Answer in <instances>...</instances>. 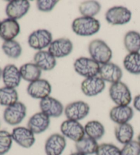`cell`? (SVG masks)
<instances>
[{
  "label": "cell",
  "mask_w": 140,
  "mask_h": 155,
  "mask_svg": "<svg viewBox=\"0 0 140 155\" xmlns=\"http://www.w3.org/2000/svg\"><path fill=\"white\" fill-rule=\"evenodd\" d=\"M72 29L79 36H91L97 34L101 28L99 21L95 17H80L72 21Z\"/></svg>",
  "instance_id": "obj_1"
},
{
  "label": "cell",
  "mask_w": 140,
  "mask_h": 155,
  "mask_svg": "<svg viewBox=\"0 0 140 155\" xmlns=\"http://www.w3.org/2000/svg\"><path fill=\"white\" fill-rule=\"evenodd\" d=\"M88 51L91 58L100 65L110 62L113 55L111 48L101 39H95L91 41L88 46Z\"/></svg>",
  "instance_id": "obj_2"
},
{
  "label": "cell",
  "mask_w": 140,
  "mask_h": 155,
  "mask_svg": "<svg viewBox=\"0 0 140 155\" xmlns=\"http://www.w3.org/2000/svg\"><path fill=\"white\" fill-rule=\"evenodd\" d=\"M109 94L113 102L118 106H128L132 101L131 90L122 81L112 84L109 90Z\"/></svg>",
  "instance_id": "obj_3"
},
{
  "label": "cell",
  "mask_w": 140,
  "mask_h": 155,
  "mask_svg": "<svg viewBox=\"0 0 140 155\" xmlns=\"http://www.w3.org/2000/svg\"><path fill=\"white\" fill-rule=\"evenodd\" d=\"M73 66L77 74L86 79L98 76L101 65L91 58L81 57L75 61Z\"/></svg>",
  "instance_id": "obj_4"
},
{
  "label": "cell",
  "mask_w": 140,
  "mask_h": 155,
  "mask_svg": "<svg viewBox=\"0 0 140 155\" xmlns=\"http://www.w3.org/2000/svg\"><path fill=\"white\" fill-rule=\"evenodd\" d=\"M27 115V107L22 102L18 101L4 109L3 117L6 123L10 126L21 124Z\"/></svg>",
  "instance_id": "obj_5"
},
{
  "label": "cell",
  "mask_w": 140,
  "mask_h": 155,
  "mask_svg": "<svg viewBox=\"0 0 140 155\" xmlns=\"http://www.w3.org/2000/svg\"><path fill=\"white\" fill-rule=\"evenodd\" d=\"M52 41V34L45 29H39L34 31L29 36L28 40L29 46L38 51L49 47Z\"/></svg>",
  "instance_id": "obj_6"
},
{
  "label": "cell",
  "mask_w": 140,
  "mask_h": 155,
  "mask_svg": "<svg viewBox=\"0 0 140 155\" xmlns=\"http://www.w3.org/2000/svg\"><path fill=\"white\" fill-rule=\"evenodd\" d=\"M132 13L127 8L114 6L105 13V20L112 25H123L131 20Z\"/></svg>",
  "instance_id": "obj_7"
},
{
  "label": "cell",
  "mask_w": 140,
  "mask_h": 155,
  "mask_svg": "<svg viewBox=\"0 0 140 155\" xmlns=\"http://www.w3.org/2000/svg\"><path fill=\"white\" fill-rule=\"evenodd\" d=\"M90 111V105L82 101L68 104L64 108V114L67 120L79 122L88 116Z\"/></svg>",
  "instance_id": "obj_8"
},
{
  "label": "cell",
  "mask_w": 140,
  "mask_h": 155,
  "mask_svg": "<svg viewBox=\"0 0 140 155\" xmlns=\"http://www.w3.org/2000/svg\"><path fill=\"white\" fill-rule=\"evenodd\" d=\"M60 131L62 135L72 141H77L85 137L84 127L79 122L66 120L61 124Z\"/></svg>",
  "instance_id": "obj_9"
},
{
  "label": "cell",
  "mask_w": 140,
  "mask_h": 155,
  "mask_svg": "<svg viewBox=\"0 0 140 155\" xmlns=\"http://www.w3.org/2000/svg\"><path fill=\"white\" fill-rule=\"evenodd\" d=\"M52 90V85L47 80L40 79L29 83L27 87V92L32 98L42 100L50 97Z\"/></svg>",
  "instance_id": "obj_10"
},
{
  "label": "cell",
  "mask_w": 140,
  "mask_h": 155,
  "mask_svg": "<svg viewBox=\"0 0 140 155\" xmlns=\"http://www.w3.org/2000/svg\"><path fill=\"white\" fill-rule=\"evenodd\" d=\"M11 135L13 141L24 148H30L36 141L35 134L28 127H15L13 129Z\"/></svg>",
  "instance_id": "obj_11"
},
{
  "label": "cell",
  "mask_w": 140,
  "mask_h": 155,
  "mask_svg": "<svg viewBox=\"0 0 140 155\" xmlns=\"http://www.w3.org/2000/svg\"><path fill=\"white\" fill-rule=\"evenodd\" d=\"M39 106L41 112L49 117L57 118L64 113V107L62 103L52 97H48L40 100Z\"/></svg>",
  "instance_id": "obj_12"
},
{
  "label": "cell",
  "mask_w": 140,
  "mask_h": 155,
  "mask_svg": "<svg viewBox=\"0 0 140 155\" xmlns=\"http://www.w3.org/2000/svg\"><path fill=\"white\" fill-rule=\"evenodd\" d=\"M105 88V82L99 76L86 78L81 84V89L85 96L96 97L101 94Z\"/></svg>",
  "instance_id": "obj_13"
},
{
  "label": "cell",
  "mask_w": 140,
  "mask_h": 155,
  "mask_svg": "<svg viewBox=\"0 0 140 155\" xmlns=\"http://www.w3.org/2000/svg\"><path fill=\"white\" fill-rule=\"evenodd\" d=\"M66 147V137L60 133H54L47 138L45 144L47 155H61Z\"/></svg>",
  "instance_id": "obj_14"
},
{
  "label": "cell",
  "mask_w": 140,
  "mask_h": 155,
  "mask_svg": "<svg viewBox=\"0 0 140 155\" xmlns=\"http://www.w3.org/2000/svg\"><path fill=\"white\" fill-rule=\"evenodd\" d=\"M123 73L119 66L114 63L109 62L100 66L98 76L105 82L111 83L112 84L121 81Z\"/></svg>",
  "instance_id": "obj_15"
},
{
  "label": "cell",
  "mask_w": 140,
  "mask_h": 155,
  "mask_svg": "<svg viewBox=\"0 0 140 155\" xmlns=\"http://www.w3.org/2000/svg\"><path fill=\"white\" fill-rule=\"evenodd\" d=\"M48 48L49 52L55 58H62L72 53L73 50V44L68 38H61L53 41Z\"/></svg>",
  "instance_id": "obj_16"
},
{
  "label": "cell",
  "mask_w": 140,
  "mask_h": 155,
  "mask_svg": "<svg viewBox=\"0 0 140 155\" xmlns=\"http://www.w3.org/2000/svg\"><path fill=\"white\" fill-rule=\"evenodd\" d=\"M29 8L30 3L27 0L10 1L6 7V14L8 18L18 20L27 15Z\"/></svg>",
  "instance_id": "obj_17"
},
{
  "label": "cell",
  "mask_w": 140,
  "mask_h": 155,
  "mask_svg": "<svg viewBox=\"0 0 140 155\" xmlns=\"http://www.w3.org/2000/svg\"><path fill=\"white\" fill-rule=\"evenodd\" d=\"M50 117L42 112L34 114L28 122V128L35 135L41 134L46 131L50 126Z\"/></svg>",
  "instance_id": "obj_18"
},
{
  "label": "cell",
  "mask_w": 140,
  "mask_h": 155,
  "mask_svg": "<svg viewBox=\"0 0 140 155\" xmlns=\"http://www.w3.org/2000/svg\"><path fill=\"white\" fill-rule=\"evenodd\" d=\"M20 25L17 20L5 18L0 23V38L4 41H12L20 33Z\"/></svg>",
  "instance_id": "obj_19"
},
{
  "label": "cell",
  "mask_w": 140,
  "mask_h": 155,
  "mask_svg": "<svg viewBox=\"0 0 140 155\" xmlns=\"http://www.w3.org/2000/svg\"><path fill=\"white\" fill-rule=\"evenodd\" d=\"M21 79L19 68L14 64H8L3 69L2 80L5 86L10 88L17 87L19 85Z\"/></svg>",
  "instance_id": "obj_20"
},
{
  "label": "cell",
  "mask_w": 140,
  "mask_h": 155,
  "mask_svg": "<svg viewBox=\"0 0 140 155\" xmlns=\"http://www.w3.org/2000/svg\"><path fill=\"white\" fill-rule=\"evenodd\" d=\"M134 116L133 109L130 106H115L109 111V117L117 124L128 123Z\"/></svg>",
  "instance_id": "obj_21"
},
{
  "label": "cell",
  "mask_w": 140,
  "mask_h": 155,
  "mask_svg": "<svg viewBox=\"0 0 140 155\" xmlns=\"http://www.w3.org/2000/svg\"><path fill=\"white\" fill-rule=\"evenodd\" d=\"M34 64L37 65L42 71H49L54 69L56 64V58L49 51H39L35 53L34 56Z\"/></svg>",
  "instance_id": "obj_22"
},
{
  "label": "cell",
  "mask_w": 140,
  "mask_h": 155,
  "mask_svg": "<svg viewBox=\"0 0 140 155\" xmlns=\"http://www.w3.org/2000/svg\"><path fill=\"white\" fill-rule=\"evenodd\" d=\"M114 134L118 142L125 145L133 140L134 129L129 123L118 124L115 128Z\"/></svg>",
  "instance_id": "obj_23"
},
{
  "label": "cell",
  "mask_w": 140,
  "mask_h": 155,
  "mask_svg": "<svg viewBox=\"0 0 140 155\" xmlns=\"http://www.w3.org/2000/svg\"><path fill=\"white\" fill-rule=\"evenodd\" d=\"M22 79L26 81L32 83L40 79L42 70L34 63H26L19 68Z\"/></svg>",
  "instance_id": "obj_24"
},
{
  "label": "cell",
  "mask_w": 140,
  "mask_h": 155,
  "mask_svg": "<svg viewBox=\"0 0 140 155\" xmlns=\"http://www.w3.org/2000/svg\"><path fill=\"white\" fill-rule=\"evenodd\" d=\"M98 147L97 141L85 136L82 140L75 142V148L78 152L85 154L92 155L96 154Z\"/></svg>",
  "instance_id": "obj_25"
},
{
  "label": "cell",
  "mask_w": 140,
  "mask_h": 155,
  "mask_svg": "<svg viewBox=\"0 0 140 155\" xmlns=\"http://www.w3.org/2000/svg\"><path fill=\"white\" fill-rule=\"evenodd\" d=\"M85 133L88 137L98 141L103 137L105 129L103 124L98 120H91L86 123L84 127Z\"/></svg>",
  "instance_id": "obj_26"
},
{
  "label": "cell",
  "mask_w": 140,
  "mask_h": 155,
  "mask_svg": "<svg viewBox=\"0 0 140 155\" xmlns=\"http://www.w3.org/2000/svg\"><path fill=\"white\" fill-rule=\"evenodd\" d=\"M125 70L132 74H140V53H128L123 60Z\"/></svg>",
  "instance_id": "obj_27"
},
{
  "label": "cell",
  "mask_w": 140,
  "mask_h": 155,
  "mask_svg": "<svg viewBox=\"0 0 140 155\" xmlns=\"http://www.w3.org/2000/svg\"><path fill=\"white\" fill-rule=\"evenodd\" d=\"M124 45L128 53L140 51V34L131 30L126 32L124 37Z\"/></svg>",
  "instance_id": "obj_28"
},
{
  "label": "cell",
  "mask_w": 140,
  "mask_h": 155,
  "mask_svg": "<svg viewBox=\"0 0 140 155\" xmlns=\"http://www.w3.org/2000/svg\"><path fill=\"white\" fill-rule=\"evenodd\" d=\"M18 94L15 88L2 87L0 88V105L9 107L18 102Z\"/></svg>",
  "instance_id": "obj_29"
},
{
  "label": "cell",
  "mask_w": 140,
  "mask_h": 155,
  "mask_svg": "<svg viewBox=\"0 0 140 155\" xmlns=\"http://www.w3.org/2000/svg\"><path fill=\"white\" fill-rule=\"evenodd\" d=\"M101 5L96 1H85L79 5V10L82 17H95L100 12Z\"/></svg>",
  "instance_id": "obj_30"
},
{
  "label": "cell",
  "mask_w": 140,
  "mask_h": 155,
  "mask_svg": "<svg viewBox=\"0 0 140 155\" xmlns=\"http://www.w3.org/2000/svg\"><path fill=\"white\" fill-rule=\"evenodd\" d=\"M2 50L5 55L12 59H17L22 53V47L18 42L15 40L4 41L2 44Z\"/></svg>",
  "instance_id": "obj_31"
},
{
  "label": "cell",
  "mask_w": 140,
  "mask_h": 155,
  "mask_svg": "<svg viewBox=\"0 0 140 155\" xmlns=\"http://www.w3.org/2000/svg\"><path fill=\"white\" fill-rule=\"evenodd\" d=\"M13 140L11 133L5 130H0V155H4L11 149Z\"/></svg>",
  "instance_id": "obj_32"
},
{
  "label": "cell",
  "mask_w": 140,
  "mask_h": 155,
  "mask_svg": "<svg viewBox=\"0 0 140 155\" xmlns=\"http://www.w3.org/2000/svg\"><path fill=\"white\" fill-rule=\"evenodd\" d=\"M96 155H121L120 149L112 143H104L98 145Z\"/></svg>",
  "instance_id": "obj_33"
},
{
  "label": "cell",
  "mask_w": 140,
  "mask_h": 155,
  "mask_svg": "<svg viewBox=\"0 0 140 155\" xmlns=\"http://www.w3.org/2000/svg\"><path fill=\"white\" fill-rule=\"evenodd\" d=\"M121 155H140V146L137 141L132 140L120 149Z\"/></svg>",
  "instance_id": "obj_34"
},
{
  "label": "cell",
  "mask_w": 140,
  "mask_h": 155,
  "mask_svg": "<svg viewBox=\"0 0 140 155\" xmlns=\"http://www.w3.org/2000/svg\"><path fill=\"white\" fill-rule=\"evenodd\" d=\"M58 3L56 0H38L36 2V6L40 11L48 12L52 11Z\"/></svg>",
  "instance_id": "obj_35"
},
{
  "label": "cell",
  "mask_w": 140,
  "mask_h": 155,
  "mask_svg": "<svg viewBox=\"0 0 140 155\" xmlns=\"http://www.w3.org/2000/svg\"><path fill=\"white\" fill-rule=\"evenodd\" d=\"M133 107L137 111L140 112V94L137 95L133 99Z\"/></svg>",
  "instance_id": "obj_36"
},
{
  "label": "cell",
  "mask_w": 140,
  "mask_h": 155,
  "mask_svg": "<svg viewBox=\"0 0 140 155\" xmlns=\"http://www.w3.org/2000/svg\"><path fill=\"white\" fill-rule=\"evenodd\" d=\"M71 155H85V154H82V153H80V152H73V153H72Z\"/></svg>",
  "instance_id": "obj_37"
},
{
  "label": "cell",
  "mask_w": 140,
  "mask_h": 155,
  "mask_svg": "<svg viewBox=\"0 0 140 155\" xmlns=\"http://www.w3.org/2000/svg\"><path fill=\"white\" fill-rule=\"evenodd\" d=\"M137 142H138V143H139V146H140V133L139 134V135L137 136Z\"/></svg>",
  "instance_id": "obj_38"
},
{
  "label": "cell",
  "mask_w": 140,
  "mask_h": 155,
  "mask_svg": "<svg viewBox=\"0 0 140 155\" xmlns=\"http://www.w3.org/2000/svg\"><path fill=\"white\" fill-rule=\"evenodd\" d=\"M2 72H3V70H2L1 67H0V79L2 78Z\"/></svg>",
  "instance_id": "obj_39"
},
{
  "label": "cell",
  "mask_w": 140,
  "mask_h": 155,
  "mask_svg": "<svg viewBox=\"0 0 140 155\" xmlns=\"http://www.w3.org/2000/svg\"><path fill=\"white\" fill-rule=\"evenodd\" d=\"M0 23H1V22H0Z\"/></svg>",
  "instance_id": "obj_40"
}]
</instances>
